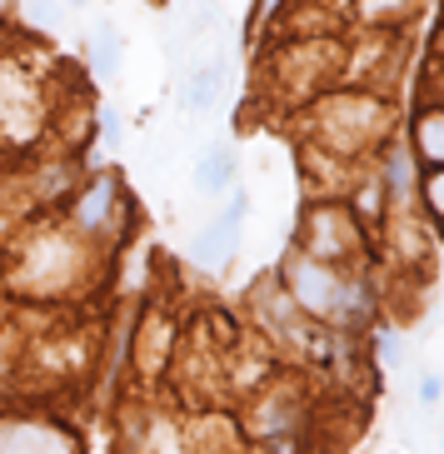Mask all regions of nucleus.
<instances>
[{
  "instance_id": "f257e3e1",
  "label": "nucleus",
  "mask_w": 444,
  "mask_h": 454,
  "mask_svg": "<svg viewBox=\"0 0 444 454\" xmlns=\"http://www.w3.org/2000/svg\"><path fill=\"white\" fill-rule=\"evenodd\" d=\"M280 290L295 300V309L315 325H330V330H345L354 334L360 325L375 320V285L364 270H335V265H320L310 254L290 250L275 270Z\"/></svg>"
},
{
  "instance_id": "f03ea898",
  "label": "nucleus",
  "mask_w": 444,
  "mask_h": 454,
  "mask_svg": "<svg viewBox=\"0 0 444 454\" xmlns=\"http://www.w3.org/2000/svg\"><path fill=\"white\" fill-rule=\"evenodd\" d=\"M310 130L324 155L354 160V155H370L390 140L394 110L375 90H330L310 106Z\"/></svg>"
},
{
  "instance_id": "7ed1b4c3",
  "label": "nucleus",
  "mask_w": 444,
  "mask_h": 454,
  "mask_svg": "<svg viewBox=\"0 0 444 454\" xmlns=\"http://www.w3.org/2000/svg\"><path fill=\"white\" fill-rule=\"evenodd\" d=\"M339 70H345V45L335 35H320V41H284V51L269 55V90L284 106H315L320 95L335 90Z\"/></svg>"
},
{
  "instance_id": "20e7f679",
  "label": "nucleus",
  "mask_w": 444,
  "mask_h": 454,
  "mask_svg": "<svg viewBox=\"0 0 444 454\" xmlns=\"http://www.w3.org/2000/svg\"><path fill=\"white\" fill-rule=\"evenodd\" d=\"M290 250L310 254L320 265H335V270H364V260H370V225L345 200H320L300 215V230H295Z\"/></svg>"
},
{
  "instance_id": "39448f33",
  "label": "nucleus",
  "mask_w": 444,
  "mask_h": 454,
  "mask_svg": "<svg viewBox=\"0 0 444 454\" xmlns=\"http://www.w3.org/2000/svg\"><path fill=\"white\" fill-rule=\"evenodd\" d=\"M81 265H85L81 235L51 230L30 250H20V260H15V290L30 294V300H55V294H66L70 285L81 280Z\"/></svg>"
},
{
  "instance_id": "423d86ee",
  "label": "nucleus",
  "mask_w": 444,
  "mask_h": 454,
  "mask_svg": "<svg viewBox=\"0 0 444 454\" xmlns=\"http://www.w3.org/2000/svg\"><path fill=\"white\" fill-rule=\"evenodd\" d=\"M0 454H85L81 429L60 414H0Z\"/></svg>"
},
{
  "instance_id": "0eeeda50",
  "label": "nucleus",
  "mask_w": 444,
  "mask_h": 454,
  "mask_svg": "<svg viewBox=\"0 0 444 454\" xmlns=\"http://www.w3.org/2000/svg\"><path fill=\"white\" fill-rule=\"evenodd\" d=\"M125 215H130V200H125V185L115 170L90 175V185H81V195L70 200V230L81 240H110L115 230H125Z\"/></svg>"
},
{
  "instance_id": "6e6552de",
  "label": "nucleus",
  "mask_w": 444,
  "mask_h": 454,
  "mask_svg": "<svg viewBox=\"0 0 444 454\" xmlns=\"http://www.w3.org/2000/svg\"><path fill=\"white\" fill-rule=\"evenodd\" d=\"M245 215H250V195L245 190H230V200L220 215H210L200 230H195V240H190V260L200 270H225L240 250V235H245Z\"/></svg>"
},
{
  "instance_id": "1a4fd4ad",
  "label": "nucleus",
  "mask_w": 444,
  "mask_h": 454,
  "mask_svg": "<svg viewBox=\"0 0 444 454\" xmlns=\"http://www.w3.org/2000/svg\"><path fill=\"white\" fill-rule=\"evenodd\" d=\"M175 320L170 315H160V309H145V320L135 325L130 334V360H135V374H145V380H155V374L170 370V360H175Z\"/></svg>"
},
{
  "instance_id": "9d476101",
  "label": "nucleus",
  "mask_w": 444,
  "mask_h": 454,
  "mask_svg": "<svg viewBox=\"0 0 444 454\" xmlns=\"http://www.w3.org/2000/svg\"><path fill=\"white\" fill-rule=\"evenodd\" d=\"M375 175H379V185H385V195H390V210L415 205L419 160H415V150L404 145V140H394V135H390V140L375 150Z\"/></svg>"
},
{
  "instance_id": "9b49d317",
  "label": "nucleus",
  "mask_w": 444,
  "mask_h": 454,
  "mask_svg": "<svg viewBox=\"0 0 444 454\" xmlns=\"http://www.w3.org/2000/svg\"><path fill=\"white\" fill-rule=\"evenodd\" d=\"M220 90H225V55H205V60H195L185 70V81H180V106L190 115H205V110H215Z\"/></svg>"
},
{
  "instance_id": "f8f14e48",
  "label": "nucleus",
  "mask_w": 444,
  "mask_h": 454,
  "mask_svg": "<svg viewBox=\"0 0 444 454\" xmlns=\"http://www.w3.org/2000/svg\"><path fill=\"white\" fill-rule=\"evenodd\" d=\"M404 145L415 150V160L425 165V170H440L444 165V106H419Z\"/></svg>"
},
{
  "instance_id": "ddd939ff",
  "label": "nucleus",
  "mask_w": 444,
  "mask_h": 454,
  "mask_svg": "<svg viewBox=\"0 0 444 454\" xmlns=\"http://www.w3.org/2000/svg\"><path fill=\"white\" fill-rule=\"evenodd\" d=\"M235 175H240L235 145H210V150H200V160H195V190H200V195H230Z\"/></svg>"
},
{
  "instance_id": "4468645a",
  "label": "nucleus",
  "mask_w": 444,
  "mask_h": 454,
  "mask_svg": "<svg viewBox=\"0 0 444 454\" xmlns=\"http://www.w3.org/2000/svg\"><path fill=\"white\" fill-rule=\"evenodd\" d=\"M121 51H125L121 30H115V26H95V41H90V66H95V75H100V81H110V75L121 70Z\"/></svg>"
},
{
  "instance_id": "2eb2a0df",
  "label": "nucleus",
  "mask_w": 444,
  "mask_h": 454,
  "mask_svg": "<svg viewBox=\"0 0 444 454\" xmlns=\"http://www.w3.org/2000/svg\"><path fill=\"white\" fill-rule=\"evenodd\" d=\"M415 195H419V205H425L434 220H444V165H440V170H425V175H419V190H415Z\"/></svg>"
},
{
  "instance_id": "dca6fc26",
  "label": "nucleus",
  "mask_w": 444,
  "mask_h": 454,
  "mask_svg": "<svg viewBox=\"0 0 444 454\" xmlns=\"http://www.w3.org/2000/svg\"><path fill=\"white\" fill-rule=\"evenodd\" d=\"M375 355L385 364H400L404 360V340H400V330H375Z\"/></svg>"
},
{
  "instance_id": "f3484780",
  "label": "nucleus",
  "mask_w": 444,
  "mask_h": 454,
  "mask_svg": "<svg viewBox=\"0 0 444 454\" xmlns=\"http://www.w3.org/2000/svg\"><path fill=\"white\" fill-rule=\"evenodd\" d=\"M440 400H444V374L425 370L419 374V404H440Z\"/></svg>"
},
{
  "instance_id": "a211bd4d",
  "label": "nucleus",
  "mask_w": 444,
  "mask_h": 454,
  "mask_svg": "<svg viewBox=\"0 0 444 454\" xmlns=\"http://www.w3.org/2000/svg\"><path fill=\"white\" fill-rule=\"evenodd\" d=\"M30 20L35 26H55V0H30Z\"/></svg>"
},
{
  "instance_id": "6ab92c4d",
  "label": "nucleus",
  "mask_w": 444,
  "mask_h": 454,
  "mask_svg": "<svg viewBox=\"0 0 444 454\" xmlns=\"http://www.w3.org/2000/svg\"><path fill=\"white\" fill-rule=\"evenodd\" d=\"M280 5L284 0H255V26H269V20L280 15Z\"/></svg>"
},
{
  "instance_id": "aec40b11",
  "label": "nucleus",
  "mask_w": 444,
  "mask_h": 454,
  "mask_svg": "<svg viewBox=\"0 0 444 454\" xmlns=\"http://www.w3.org/2000/svg\"><path fill=\"white\" fill-rule=\"evenodd\" d=\"M100 125H105V140H121V121H115V110H105V121H100Z\"/></svg>"
},
{
  "instance_id": "412c9836",
  "label": "nucleus",
  "mask_w": 444,
  "mask_h": 454,
  "mask_svg": "<svg viewBox=\"0 0 444 454\" xmlns=\"http://www.w3.org/2000/svg\"><path fill=\"white\" fill-rule=\"evenodd\" d=\"M66 5H75V11H81V5H90V0H66Z\"/></svg>"
},
{
  "instance_id": "4be33fe9",
  "label": "nucleus",
  "mask_w": 444,
  "mask_h": 454,
  "mask_svg": "<svg viewBox=\"0 0 444 454\" xmlns=\"http://www.w3.org/2000/svg\"><path fill=\"white\" fill-rule=\"evenodd\" d=\"M440 454H444V434H440Z\"/></svg>"
},
{
  "instance_id": "5701e85b",
  "label": "nucleus",
  "mask_w": 444,
  "mask_h": 454,
  "mask_svg": "<svg viewBox=\"0 0 444 454\" xmlns=\"http://www.w3.org/2000/svg\"><path fill=\"white\" fill-rule=\"evenodd\" d=\"M0 11H5V0H0Z\"/></svg>"
}]
</instances>
